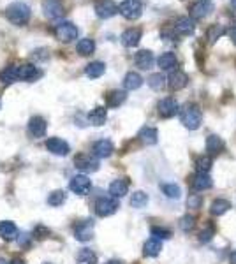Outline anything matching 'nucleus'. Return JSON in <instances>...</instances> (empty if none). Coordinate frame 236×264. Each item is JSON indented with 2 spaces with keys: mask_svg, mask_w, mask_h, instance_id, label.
Here are the masks:
<instances>
[{
  "mask_svg": "<svg viewBox=\"0 0 236 264\" xmlns=\"http://www.w3.org/2000/svg\"><path fill=\"white\" fill-rule=\"evenodd\" d=\"M5 18L9 20L13 25L16 27H25L30 20V7L23 2H16V4H11L7 9H5Z\"/></svg>",
  "mask_w": 236,
  "mask_h": 264,
  "instance_id": "nucleus-1",
  "label": "nucleus"
},
{
  "mask_svg": "<svg viewBox=\"0 0 236 264\" xmlns=\"http://www.w3.org/2000/svg\"><path fill=\"white\" fill-rule=\"evenodd\" d=\"M180 120H182V123L187 129L196 130L201 125V122H203V113H201L199 106H196V104H185V106L180 109Z\"/></svg>",
  "mask_w": 236,
  "mask_h": 264,
  "instance_id": "nucleus-2",
  "label": "nucleus"
},
{
  "mask_svg": "<svg viewBox=\"0 0 236 264\" xmlns=\"http://www.w3.org/2000/svg\"><path fill=\"white\" fill-rule=\"evenodd\" d=\"M55 36L60 42H71V41L78 39V27L71 21H62L55 25Z\"/></svg>",
  "mask_w": 236,
  "mask_h": 264,
  "instance_id": "nucleus-3",
  "label": "nucleus"
},
{
  "mask_svg": "<svg viewBox=\"0 0 236 264\" xmlns=\"http://www.w3.org/2000/svg\"><path fill=\"white\" fill-rule=\"evenodd\" d=\"M118 13L127 20H138L143 13V5L139 0H123L122 4L118 5Z\"/></svg>",
  "mask_w": 236,
  "mask_h": 264,
  "instance_id": "nucleus-4",
  "label": "nucleus"
},
{
  "mask_svg": "<svg viewBox=\"0 0 236 264\" xmlns=\"http://www.w3.org/2000/svg\"><path fill=\"white\" fill-rule=\"evenodd\" d=\"M74 166L83 173H94V171L99 169V159H96L94 155H88V153H78L74 157Z\"/></svg>",
  "mask_w": 236,
  "mask_h": 264,
  "instance_id": "nucleus-5",
  "label": "nucleus"
},
{
  "mask_svg": "<svg viewBox=\"0 0 236 264\" xmlns=\"http://www.w3.org/2000/svg\"><path fill=\"white\" fill-rule=\"evenodd\" d=\"M118 210V201L115 197H100L96 203V213L99 217H109Z\"/></svg>",
  "mask_w": 236,
  "mask_h": 264,
  "instance_id": "nucleus-6",
  "label": "nucleus"
},
{
  "mask_svg": "<svg viewBox=\"0 0 236 264\" xmlns=\"http://www.w3.org/2000/svg\"><path fill=\"white\" fill-rule=\"evenodd\" d=\"M69 188H71L74 194H78V196H86V194L90 192L92 182L90 178H86L85 175H76L69 182Z\"/></svg>",
  "mask_w": 236,
  "mask_h": 264,
  "instance_id": "nucleus-7",
  "label": "nucleus"
},
{
  "mask_svg": "<svg viewBox=\"0 0 236 264\" xmlns=\"http://www.w3.org/2000/svg\"><path fill=\"white\" fill-rule=\"evenodd\" d=\"M189 11H191L192 20H203L214 11V4H212L210 0H197V2H194V4L189 7Z\"/></svg>",
  "mask_w": 236,
  "mask_h": 264,
  "instance_id": "nucleus-8",
  "label": "nucleus"
},
{
  "mask_svg": "<svg viewBox=\"0 0 236 264\" xmlns=\"http://www.w3.org/2000/svg\"><path fill=\"white\" fill-rule=\"evenodd\" d=\"M42 9H44L46 18L50 20H59L65 14V7L62 4V0H44Z\"/></svg>",
  "mask_w": 236,
  "mask_h": 264,
  "instance_id": "nucleus-9",
  "label": "nucleus"
},
{
  "mask_svg": "<svg viewBox=\"0 0 236 264\" xmlns=\"http://www.w3.org/2000/svg\"><path fill=\"white\" fill-rule=\"evenodd\" d=\"M157 111H159L160 118H173L180 111V106H178V102L173 97H166L157 104Z\"/></svg>",
  "mask_w": 236,
  "mask_h": 264,
  "instance_id": "nucleus-10",
  "label": "nucleus"
},
{
  "mask_svg": "<svg viewBox=\"0 0 236 264\" xmlns=\"http://www.w3.org/2000/svg\"><path fill=\"white\" fill-rule=\"evenodd\" d=\"M187 85H189V76H187L185 72L180 71V69L171 71V74H169V78H168V86L173 90V92H178V90L185 88Z\"/></svg>",
  "mask_w": 236,
  "mask_h": 264,
  "instance_id": "nucleus-11",
  "label": "nucleus"
},
{
  "mask_svg": "<svg viewBox=\"0 0 236 264\" xmlns=\"http://www.w3.org/2000/svg\"><path fill=\"white\" fill-rule=\"evenodd\" d=\"M117 13H118V5L115 4L113 0H99L96 4V14L102 20L111 18Z\"/></svg>",
  "mask_w": 236,
  "mask_h": 264,
  "instance_id": "nucleus-12",
  "label": "nucleus"
},
{
  "mask_svg": "<svg viewBox=\"0 0 236 264\" xmlns=\"http://www.w3.org/2000/svg\"><path fill=\"white\" fill-rule=\"evenodd\" d=\"M74 236H76L78 242H90L94 238V224H92V220H83V222L76 224Z\"/></svg>",
  "mask_w": 236,
  "mask_h": 264,
  "instance_id": "nucleus-13",
  "label": "nucleus"
},
{
  "mask_svg": "<svg viewBox=\"0 0 236 264\" xmlns=\"http://www.w3.org/2000/svg\"><path fill=\"white\" fill-rule=\"evenodd\" d=\"M46 148H48V152L55 153V155H60V157H65L71 152L67 141H64V139H60V138H50L46 141Z\"/></svg>",
  "mask_w": 236,
  "mask_h": 264,
  "instance_id": "nucleus-14",
  "label": "nucleus"
},
{
  "mask_svg": "<svg viewBox=\"0 0 236 264\" xmlns=\"http://www.w3.org/2000/svg\"><path fill=\"white\" fill-rule=\"evenodd\" d=\"M173 28H175V32H178L180 36H191L196 30V23L194 20L189 18V16H180V18H177Z\"/></svg>",
  "mask_w": 236,
  "mask_h": 264,
  "instance_id": "nucleus-15",
  "label": "nucleus"
},
{
  "mask_svg": "<svg viewBox=\"0 0 236 264\" xmlns=\"http://www.w3.org/2000/svg\"><path fill=\"white\" fill-rule=\"evenodd\" d=\"M113 150H115L113 143H111L109 139H99V141H96L94 146H92V153H94L96 159H106V157H109L113 153Z\"/></svg>",
  "mask_w": 236,
  "mask_h": 264,
  "instance_id": "nucleus-16",
  "label": "nucleus"
},
{
  "mask_svg": "<svg viewBox=\"0 0 236 264\" xmlns=\"http://www.w3.org/2000/svg\"><path fill=\"white\" fill-rule=\"evenodd\" d=\"M46 129H48V125H46V120L42 117H32L28 120V134L32 138H42L46 134Z\"/></svg>",
  "mask_w": 236,
  "mask_h": 264,
  "instance_id": "nucleus-17",
  "label": "nucleus"
},
{
  "mask_svg": "<svg viewBox=\"0 0 236 264\" xmlns=\"http://www.w3.org/2000/svg\"><path fill=\"white\" fill-rule=\"evenodd\" d=\"M41 76L39 69L34 65V63H23V65H18V80L21 81H34Z\"/></svg>",
  "mask_w": 236,
  "mask_h": 264,
  "instance_id": "nucleus-18",
  "label": "nucleus"
},
{
  "mask_svg": "<svg viewBox=\"0 0 236 264\" xmlns=\"http://www.w3.org/2000/svg\"><path fill=\"white\" fill-rule=\"evenodd\" d=\"M129 192V180L127 178H118L115 182H111L109 185V194L115 197V199H120L125 194Z\"/></svg>",
  "mask_w": 236,
  "mask_h": 264,
  "instance_id": "nucleus-19",
  "label": "nucleus"
},
{
  "mask_svg": "<svg viewBox=\"0 0 236 264\" xmlns=\"http://www.w3.org/2000/svg\"><path fill=\"white\" fill-rule=\"evenodd\" d=\"M154 53H152L150 49H141V51H138L136 57H134V62H136V65L139 69H143V71H146V69H150L152 65H154Z\"/></svg>",
  "mask_w": 236,
  "mask_h": 264,
  "instance_id": "nucleus-20",
  "label": "nucleus"
},
{
  "mask_svg": "<svg viewBox=\"0 0 236 264\" xmlns=\"http://www.w3.org/2000/svg\"><path fill=\"white\" fill-rule=\"evenodd\" d=\"M122 44L125 46V48H134V46L139 44L141 41V30L139 28H127V30L122 34Z\"/></svg>",
  "mask_w": 236,
  "mask_h": 264,
  "instance_id": "nucleus-21",
  "label": "nucleus"
},
{
  "mask_svg": "<svg viewBox=\"0 0 236 264\" xmlns=\"http://www.w3.org/2000/svg\"><path fill=\"white\" fill-rule=\"evenodd\" d=\"M0 238L5 240V242H13L18 238V227L9 222V220H4V222H0Z\"/></svg>",
  "mask_w": 236,
  "mask_h": 264,
  "instance_id": "nucleus-22",
  "label": "nucleus"
},
{
  "mask_svg": "<svg viewBox=\"0 0 236 264\" xmlns=\"http://www.w3.org/2000/svg\"><path fill=\"white\" fill-rule=\"evenodd\" d=\"M157 63H159V67L162 69V71H173V69H177L178 59H177V55H175V53H171V51H166V53H162L159 57Z\"/></svg>",
  "mask_w": 236,
  "mask_h": 264,
  "instance_id": "nucleus-23",
  "label": "nucleus"
},
{
  "mask_svg": "<svg viewBox=\"0 0 236 264\" xmlns=\"http://www.w3.org/2000/svg\"><path fill=\"white\" fill-rule=\"evenodd\" d=\"M138 138H139L141 143H145V144H157V141H159V132H157V129H154V127H143V129L139 130Z\"/></svg>",
  "mask_w": 236,
  "mask_h": 264,
  "instance_id": "nucleus-24",
  "label": "nucleus"
},
{
  "mask_svg": "<svg viewBox=\"0 0 236 264\" xmlns=\"http://www.w3.org/2000/svg\"><path fill=\"white\" fill-rule=\"evenodd\" d=\"M224 141L222 138H218V136L212 134L208 136V139H206V152L210 153V155H218V153L224 150Z\"/></svg>",
  "mask_w": 236,
  "mask_h": 264,
  "instance_id": "nucleus-25",
  "label": "nucleus"
},
{
  "mask_svg": "<svg viewBox=\"0 0 236 264\" xmlns=\"http://www.w3.org/2000/svg\"><path fill=\"white\" fill-rule=\"evenodd\" d=\"M125 99H127V94L123 90H111L106 95V102H108L109 108H118V106H122L125 102Z\"/></svg>",
  "mask_w": 236,
  "mask_h": 264,
  "instance_id": "nucleus-26",
  "label": "nucleus"
},
{
  "mask_svg": "<svg viewBox=\"0 0 236 264\" xmlns=\"http://www.w3.org/2000/svg\"><path fill=\"white\" fill-rule=\"evenodd\" d=\"M106 118H108V111H106V108H102V106H99V108H94L90 113H88V122H90L92 125H104Z\"/></svg>",
  "mask_w": 236,
  "mask_h": 264,
  "instance_id": "nucleus-27",
  "label": "nucleus"
},
{
  "mask_svg": "<svg viewBox=\"0 0 236 264\" xmlns=\"http://www.w3.org/2000/svg\"><path fill=\"white\" fill-rule=\"evenodd\" d=\"M192 187L196 188V190H208V188H212V178H210L208 175H203V173H197L196 176H192L191 180Z\"/></svg>",
  "mask_w": 236,
  "mask_h": 264,
  "instance_id": "nucleus-28",
  "label": "nucleus"
},
{
  "mask_svg": "<svg viewBox=\"0 0 236 264\" xmlns=\"http://www.w3.org/2000/svg\"><path fill=\"white\" fill-rule=\"evenodd\" d=\"M106 71V65L104 62H90L88 65L85 67V74L92 80H96V78H100L104 74Z\"/></svg>",
  "mask_w": 236,
  "mask_h": 264,
  "instance_id": "nucleus-29",
  "label": "nucleus"
},
{
  "mask_svg": "<svg viewBox=\"0 0 236 264\" xmlns=\"http://www.w3.org/2000/svg\"><path fill=\"white\" fill-rule=\"evenodd\" d=\"M143 85V78L138 74V72H127L125 78H123V86L125 90H138Z\"/></svg>",
  "mask_w": 236,
  "mask_h": 264,
  "instance_id": "nucleus-30",
  "label": "nucleus"
},
{
  "mask_svg": "<svg viewBox=\"0 0 236 264\" xmlns=\"http://www.w3.org/2000/svg\"><path fill=\"white\" fill-rule=\"evenodd\" d=\"M0 81L4 85H11L14 81H18V65H9L0 72Z\"/></svg>",
  "mask_w": 236,
  "mask_h": 264,
  "instance_id": "nucleus-31",
  "label": "nucleus"
},
{
  "mask_svg": "<svg viewBox=\"0 0 236 264\" xmlns=\"http://www.w3.org/2000/svg\"><path fill=\"white\" fill-rule=\"evenodd\" d=\"M224 34H226V28H224L222 25H218V23H214V25H210L208 30H206V39H208L210 44H214Z\"/></svg>",
  "mask_w": 236,
  "mask_h": 264,
  "instance_id": "nucleus-32",
  "label": "nucleus"
},
{
  "mask_svg": "<svg viewBox=\"0 0 236 264\" xmlns=\"http://www.w3.org/2000/svg\"><path fill=\"white\" fill-rule=\"evenodd\" d=\"M76 49L81 57H88V55H92L96 51V42H94V39H88V37H86V39H81L78 42Z\"/></svg>",
  "mask_w": 236,
  "mask_h": 264,
  "instance_id": "nucleus-33",
  "label": "nucleus"
},
{
  "mask_svg": "<svg viewBox=\"0 0 236 264\" xmlns=\"http://www.w3.org/2000/svg\"><path fill=\"white\" fill-rule=\"evenodd\" d=\"M160 250H162V243H160L159 240H155V238L148 240V242L145 243V246H143V252H145V255H148V257L159 255Z\"/></svg>",
  "mask_w": 236,
  "mask_h": 264,
  "instance_id": "nucleus-34",
  "label": "nucleus"
},
{
  "mask_svg": "<svg viewBox=\"0 0 236 264\" xmlns=\"http://www.w3.org/2000/svg\"><path fill=\"white\" fill-rule=\"evenodd\" d=\"M229 208H231V203H229V201H226V199H217V201L212 203V208H210V211H212V215L220 217V215H224Z\"/></svg>",
  "mask_w": 236,
  "mask_h": 264,
  "instance_id": "nucleus-35",
  "label": "nucleus"
},
{
  "mask_svg": "<svg viewBox=\"0 0 236 264\" xmlns=\"http://www.w3.org/2000/svg\"><path fill=\"white\" fill-rule=\"evenodd\" d=\"M212 169V157L203 155L196 159V171L197 173H203V175H208V171Z\"/></svg>",
  "mask_w": 236,
  "mask_h": 264,
  "instance_id": "nucleus-36",
  "label": "nucleus"
},
{
  "mask_svg": "<svg viewBox=\"0 0 236 264\" xmlns=\"http://www.w3.org/2000/svg\"><path fill=\"white\" fill-rule=\"evenodd\" d=\"M148 85H150V88L155 90V92H160V90L166 86V78H164L160 72H157V74H152V76L148 78Z\"/></svg>",
  "mask_w": 236,
  "mask_h": 264,
  "instance_id": "nucleus-37",
  "label": "nucleus"
},
{
  "mask_svg": "<svg viewBox=\"0 0 236 264\" xmlns=\"http://www.w3.org/2000/svg\"><path fill=\"white\" fill-rule=\"evenodd\" d=\"M78 261L81 264H97V255L94 254V250L90 248H83L78 254Z\"/></svg>",
  "mask_w": 236,
  "mask_h": 264,
  "instance_id": "nucleus-38",
  "label": "nucleus"
},
{
  "mask_svg": "<svg viewBox=\"0 0 236 264\" xmlns=\"http://www.w3.org/2000/svg\"><path fill=\"white\" fill-rule=\"evenodd\" d=\"M148 203V196H146L145 192H141V190H138V192L132 194L131 197V206H134V208H143V206Z\"/></svg>",
  "mask_w": 236,
  "mask_h": 264,
  "instance_id": "nucleus-39",
  "label": "nucleus"
},
{
  "mask_svg": "<svg viewBox=\"0 0 236 264\" xmlns=\"http://www.w3.org/2000/svg\"><path fill=\"white\" fill-rule=\"evenodd\" d=\"M65 203V192L64 190H55L48 197V204L50 206H62Z\"/></svg>",
  "mask_w": 236,
  "mask_h": 264,
  "instance_id": "nucleus-40",
  "label": "nucleus"
},
{
  "mask_svg": "<svg viewBox=\"0 0 236 264\" xmlns=\"http://www.w3.org/2000/svg\"><path fill=\"white\" fill-rule=\"evenodd\" d=\"M162 192L166 194L169 199H178V197L182 196V190H180V187H178V185H175V183L162 185Z\"/></svg>",
  "mask_w": 236,
  "mask_h": 264,
  "instance_id": "nucleus-41",
  "label": "nucleus"
},
{
  "mask_svg": "<svg viewBox=\"0 0 236 264\" xmlns=\"http://www.w3.org/2000/svg\"><path fill=\"white\" fill-rule=\"evenodd\" d=\"M194 227H196V219H194V217H192V215L182 217V220H180V229H182V231L189 233V231H192Z\"/></svg>",
  "mask_w": 236,
  "mask_h": 264,
  "instance_id": "nucleus-42",
  "label": "nucleus"
},
{
  "mask_svg": "<svg viewBox=\"0 0 236 264\" xmlns=\"http://www.w3.org/2000/svg\"><path fill=\"white\" fill-rule=\"evenodd\" d=\"M152 236L166 240V238L171 236V231H168V229H164V227H152Z\"/></svg>",
  "mask_w": 236,
  "mask_h": 264,
  "instance_id": "nucleus-43",
  "label": "nucleus"
},
{
  "mask_svg": "<svg viewBox=\"0 0 236 264\" xmlns=\"http://www.w3.org/2000/svg\"><path fill=\"white\" fill-rule=\"evenodd\" d=\"M201 197L197 196V194H192V196H189V201H187V204H189V208H194V210H197L201 206Z\"/></svg>",
  "mask_w": 236,
  "mask_h": 264,
  "instance_id": "nucleus-44",
  "label": "nucleus"
},
{
  "mask_svg": "<svg viewBox=\"0 0 236 264\" xmlns=\"http://www.w3.org/2000/svg\"><path fill=\"white\" fill-rule=\"evenodd\" d=\"M212 236H214V227H212V225H208L204 231H201L199 240H201V242H210V240H212Z\"/></svg>",
  "mask_w": 236,
  "mask_h": 264,
  "instance_id": "nucleus-45",
  "label": "nucleus"
},
{
  "mask_svg": "<svg viewBox=\"0 0 236 264\" xmlns=\"http://www.w3.org/2000/svg\"><path fill=\"white\" fill-rule=\"evenodd\" d=\"M229 36H231V39H233V42H235V44H236V27H235V28H233V30H231V32H229Z\"/></svg>",
  "mask_w": 236,
  "mask_h": 264,
  "instance_id": "nucleus-46",
  "label": "nucleus"
},
{
  "mask_svg": "<svg viewBox=\"0 0 236 264\" xmlns=\"http://www.w3.org/2000/svg\"><path fill=\"white\" fill-rule=\"evenodd\" d=\"M229 263L236 264V252H233V254H231V257H229Z\"/></svg>",
  "mask_w": 236,
  "mask_h": 264,
  "instance_id": "nucleus-47",
  "label": "nucleus"
},
{
  "mask_svg": "<svg viewBox=\"0 0 236 264\" xmlns=\"http://www.w3.org/2000/svg\"><path fill=\"white\" fill-rule=\"evenodd\" d=\"M11 264H25V263H23L21 259H14V261H13V263H11Z\"/></svg>",
  "mask_w": 236,
  "mask_h": 264,
  "instance_id": "nucleus-48",
  "label": "nucleus"
},
{
  "mask_svg": "<svg viewBox=\"0 0 236 264\" xmlns=\"http://www.w3.org/2000/svg\"><path fill=\"white\" fill-rule=\"evenodd\" d=\"M106 264H122L120 261H109V263H106Z\"/></svg>",
  "mask_w": 236,
  "mask_h": 264,
  "instance_id": "nucleus-49",
  "label": "nucleus"
},
{
  "mask_svg": "<svg viewBox=\"0 0 236 264\" xmlns=\"http://www.w3.org/2000/svg\"><path fill=\"white\" fill-rule=\"evenodd\" d=\"M0 264H9V263H7V261H5L4 257H0Z\"/></svg>",
  "mask_w": 236,
  "mask_h": 264,
  "instance_id": "nucleus-50",
  "label": "nucleus"
},
{
  "mask_svg": "<svg viewBox=\"0 0 236 264\" xmlns=\"http://www.w3.org/2000/svg\"><path fill=\"white\" fill-rule=\"evenodd\" d=\"M231 5H233V7H235V9H236V0H231Z\"/></svg>",
  "mask_w": 236,
  "mask_h": 264,
  "instance_id": "nucleus-51",
  "label": "nucleus"
},
{
  "mask_svg": "<svg viewBox=\"0 0 236 264\" xmlns=\"http://www.w3.org/2000/svg\"><path fill=\"white\" fill-rule=\"evenodd\" d=\"M46 264H48V263H46Z\"/></svg>",
  "mask_w": 236,
  "mask_h": 264,
  "instance_id": "nucleus-52",
  "label": "nucleus"
}]
</instances>
